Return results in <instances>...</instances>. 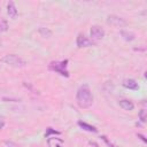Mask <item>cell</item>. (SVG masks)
Segmentation results:
<instances>
[{
	"label": "cell",
	"instance_id": "11",
	"mask_svg": "<svg viewBox=\"0 0 147 147\" xmlns=\"http://www.w3.org/2000/svg\"><path fill=\"white\" fill-rule=\"evenodd\" d=\"M121 36H122L125 40H127V41H131V40L134 39V33H132V32H130V31H126V30H122V31H121Z\"/></svg>",
	"mask_w": 147,
	"mask_h": 147
},
{
	"label": "cell",
	"instance_id": "8",
	"mask_svg": "<svg viewBox=\"0 0 147 147\" xmlns=\"http://www.w3.org/2000/svg\"><path fill=\"white\" fill-rule=\"evenodd\" d=\"M118 105H119V107L123 108L124 110H132V109L134 108V105H133L130 100H126V99L121 100V101L118 102Z\"/></svg>",
	"mask_w": 147,
	"mask_h": 147
},
{
	"label": "cell",
	"instance_id": "7",
	"mask_svg": "<svg viewBox=\"0 0 147 147\" xmlns=\"http://www.w3.org/2000/svg\"><path fill=\"white\" fill-rule=\"evenodd\" d=\"M123 86L129 90H138L139 88V85L134 79H125L123 82Z\"/></svg>",
	"mask_w": 147,
	"mask_h": 147
},
{
	"label": "cell",
	"instance_id": "1",
	"mask_svg": "<svg viewBox=\"0 0 147 147\" xmlns=\"http://www.w3.org/2000/svg\"><path fill=\"white\" fill-rule=\"evenodd\" d=\"M77 103L80 108H88L93 103V95L87 85H82L76 94Z\"/></svg>",
	"mask_w": 147,
	"mask_h": 147
},
{
	"label": "cell",
	"instance_id": "18",
	"mask_svg": "<svg viewBox=\"0 0 147 147\" xmlns=\"http://www.w3.org/2000/svg\"><path fill=\"white\" fill-rule=\"evenodd\" d=\"M138 137H140V138H141V139H142V140H144V141L146 142V139L144 138V136H141V134H138Z\"/></svg>",
	"mask_w": 147,
	"mask_h": 147
},
{
	"label": "cell",
	"instance_id": "2",
	"mask_svg": "<svg viewBox=\"0 0 147 147\" xmlns=\"http://www.w3.org/2000/svg\"><path fill=\"white\" fill-rule=\"evenodd\" d=\"M1 61L10 67H14V68H22L26 64V62L22 57H20L18 55H15V54H8V55L3 56L1 59Z\"/></svg>",
	"mask_w": 147,
	"mask_h": 147
},
{
	"label": "cell",
	"instance_id": "12",
	"mask_svg": "<svg viewBox=\"0 0 147 147\" xmlns=\"http://www.w3.org/2000/svg\"><path fill=\"white\" fill-rule=\"evenodd\" d=\"M39 33H40L42 37H45V38H49V37L52 36V31L48 30L47 28H40V29H39Z\"/></svg>",
	"mask_w": 147,
	"mask_h": 147
},
{
	"label": "cell",
	"instance_id": "16",
	"mask_svg": "<svg viewBox=\"0 0 147 147\" xmlns=\"http://www.w3.org/2000/svg\"><path fill=\"white\" fill-rule=\"evenodd\" d=\"M101 138H102V140H103V141H105V142H106V144H107L109 147H116L115 145H113V144H111V142H110V141L107 139V137H106V136H102Z\"/></svg>",
	"mask_w": 147,
	"mask_h": 147
},
{
	"label": "cell",
	"instance_id": "4",
	"mask_svg": "<svg viewBox=\"0 0 147 147\" xmlns=\"http://www.w3.org/2000/svg\"><path fill=\"white\" fill-rule=\"evenodd\" d=\"M90 34H91L92 39L100 40V39H102L105 37V30L99 25H93L91 28V30H90Z\"/></svg>",
	"mask_w": 147,
	"mask_h": 147
},
{
	"label": "cell",
	"instance_id": "9",
	"mask_svg": "<svg viewBox=\"0 0 147 147\" xmlns=\"http://www.w3.org/2000/svg\"><path fill=\"white\" fill-rule=\"evenodd\" d=\"M7 13H8V15H9L11 18H15V17L17 16V9H16L14 2L10 1V2L7 5Z\"/></svg>",
	"mask_w": 147,
	"mask_h": 147
},
{
	"label": "cell",
	"instance_id": "15",
	"mask_svg": "<svg viewBox=\"0 0 147 147\" xmlns=\"http://www.w3.org/2000/svg\"><path fill=\"white\" fill-rule=\"evenodd\" d=\"M139 115H140V119H141V122H146V110H145V109H141Z\"/></svg>",
	"mask_w": 147,
	"mask_h": 147
},
{
	"label": "cell",
	"instance_id": "13",
	"mask_svg": "<svg viewBox=\"0 0 147 147\" xmlns=\"http://www.w3.org/2000/svg\"><path fill=\"white\" fill-rule=\"evenodd\" d=\"M8 30V23L3 20H0V32H5Z\"/></svg>",
	"mask_w": 147,
	"mask_h": 147
},
{
	"label": "cell",
	"instance_id": "17",
	"mask_svg": "<svg viewBox=\"0 0 147 147\" xmlns=\"http://www.w3.org/2000/svg\"><path fill=\"white\" fill-rule=\"evenodd\" d=\"M3 125H5L3 119H0V129H2V127H3Z\"/></svg>",
	"mask_w": 147,
	"mask_h": 147
},
{
	"label": "cell",
	"instance_id": "3",
	"mask_svg": "<svg viewBox=\"0 0 147 147\" xmlns=\"http://www.w3.org/2000/svg\"><path fill=\"white\" fill-rule=\"evenodd\" d=\"M67 64H68V60H63V61H53L49 63V69L60 74L61 76L64 77H69V72L67 70Z\"/></svg>",
	"mask_w": 147,
	"mask_h": 147
},
{
	"label": "cell",
	"instance_id": "19",
	"mask_svg": "<svg viewBox=\"0 0 147 147\" xmlns=\"http://www.w3.org/2000/svg\"><path fill=\"white\" fill-rule=\"evenodd\" d=\"M0 45H1V41H0Z\"/></svg>",
	"mask_w": 147,
	"mask_h": 147
},
{
	"label": "cell",
	"instance_id": "14",
	"mask_svg": "<svg viewBox=\"0 0 147 147\" xmlns=\"http://www.w3.org/2000/svg\"><path fill=\"white\" fill-rule=\"evenodd\" d=\"M51 133H53V134H60L59 131H55V130H53L52 127H48V129H47V132H46V134H45V137H48Z\"/></svg>",
	"mask_w": 147,
	"mask_h": 147
},
{
	"label": "cell",
	"instance_id": "6",
	"mask_svg": "<svg viewBox=\"0 0 147 147\" xmlns=\"http://www.w3.org/2000/svg\"><path fill=\"white\" fill-rule=\"evenodd\" d=\"M107 23L110 24V25L117 26V28H121V26L126 25V21L125 20H123L122 17L115 16V15H109L108 18H107Z\"/></svg>",
	"mask_w": 147,
	"mask_h": 147
},
{
	"label": "cell",
	"instance_id": "20",
	"mask_svg": "<svg viewBox=\"0 0 147 147\" xmlns=\"http://www.w3.org/2000/svg\"><path fill=\"white\" fill-rule=\"evenodd\" d=\"M0 118H1V116H0Z\"/></svg>",
	"mask_w": 147,
	"mask_h": 147
},
{
	"label": "cell",
	"instance_id": "10",
	"mask_svg": "<svg viewBox=\"0 0 147 147\" xmlns=\"http://www.w3.org/2000/svg\"><path fill=\"white\" fill-rule=\"evenodd\" d=\"M78 125H79L83 130H85V131H88V132H98V129H96V127H94L93 125H90V124H87V123H85V122L79 121V122H78Z\"/></svg>",
	"mask_w": 147,
	"mask_h": 147
},
{
	"label": "cell",
	"instance_id": "5",
	"mask_svg": "<svg viewBox=\"0 0 147 147\" xmlns=\"http://www.w3.org/2000/svg\"><path fill=\"white\" fill-rule=\"evenodd\" d=\"M76 44H77V46L79 47V48H82V47H90V46H93L94 45V42L91 40V39H88L85 34H83V33H79L78 34V37H77V40H76Z\"/></svg>",
	"mask_w": 147,
	"mask_h": 147
}]
</instances>
